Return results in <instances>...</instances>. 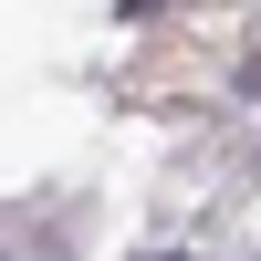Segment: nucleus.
Instances as JSON below:
<instances>
[{"mask_svg":"<svg viewBox=\"0 0 261 261\" xmlns=\"http://www.w3.org/2000/svg\"><path fill=\"white\" fill-rule=\"evenodd\" d=\"M11 261H73V241H53V230H32V241H21Z\"/></svg>","mask_w":261,"mask_h":261,"instance_id":"1","label":"nucleus"},{"mask_svg":"<svg viewBox=\"0 0 261 261\" xmlns=\"http://www.w3.org/2000/svg\"><path fill=\"white\" fill-rule=\"evenodd\" d=\"M230 84H241V94H261V53H241V73H230Z\"/></svg>","mask_w":261,"mask_h":261,"instance_id":"2","label":"nucleus"},{"mask_svg":"<svg viewBox=\"0 0 261 261\" xmlns=\"http://www.w3.org/2000/svg\"><path fill=\"white\" fill-rule=\"evenodd\" d=\"M157 261H188V251H157Z\"/></svg>","mask_w":261,"mask_h":261,"instance_id":"3","label":"nucleus"}]
</instances>
